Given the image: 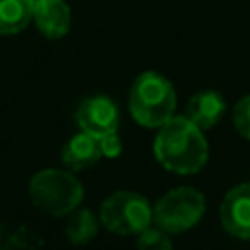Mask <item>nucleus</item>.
I'll return each mask as SVG.
<instances>
[{"label":"nucleus","mask_w":250,"mask_h":250,"mask_svg":"<svg viewBox=\"0 0 250 250\" xmlns=\"http://www.w3.org/2000/svg\"><path fill=\"white\" fill-rule=\"evenodd\" d=\"M154 158L162 168L189 176L197 174L209 158V145L203 131L186 115H172L158 127L152 143Z\"/></svg>","instance_id":"obj_1"},{"label":"nucleus","mask_w":250,"mask_h":250,"mask_svg":"<svg viewBox=\"0 0 250 250\" xmlns=\"http://www.w3.org/2000/svg\"><path fill=\"white\" fill-rule=\"evenodd\" d=\"M174 109L176 90L164 74L145 70L133 80L129 92V111L139 125L158 129L174 115Z\"/></svg>","instance_id":"obj_2"},{"label":"nucleus","mask_w":250,"mask_h":250,"mask_svg":"<svg viewBox=\"0 0 250 250\" xmlns=\"http://www.w3.org/2000/svg\"><path fill=\"white\" fill-rule=\"evenodd\" d=\"M29 197L37 209L53 217H64L80 207L84 188L72 172L45 168L29 180Z\"/></svg>","instance_id":"obj_3"},{"label":"nucleus","mask_w":250,"mask_h":250,"mask_svg":"<svg viewBox=\"0 0 250 250\" xmlns=\"http://www.w3.org/2000/svg\"><path fill=\"white\" fill-rule=\"evenodd\" d=\"M205 215V195L191 188L180 186L166 191L152 205V221L170 234H180L193 229Z\"/></svg>","instance_id":"obj_4"},{"label":"nucleus","mask_w":250,"mask_h":250,"mask_svg":"<svg viewBox=\"0 0 250 250\" xmlns=\"http://www.w3.org/2000/svg\"><path fill=\"white\" fill-rule=\"evenodd\" d=\"M100 221L117 236L139 234L152 223V205L145 195L121 189L102 201Z\"/></svg>","instance_id":"obj_5"},{"label":"nucleus","mask_w":250,"mask_h":250,"mask_svg":"<svg viewBox=\"0 0 250 250\" xmlns=\"http://www.w3.org/2000/svg\"><path fill=\"white\" fill-rule=\"evenodd\" d=\"M74 119L80 131L96 139H102L109 133H117L119 129V109L115 102L107 96H90L82 100Z\"/></svg>","instance_id":"obj_6"},{"label":"nucleus","mask_w":250,"mask_h":250,"mask_svg":"<svg viewBox=\"0 0 250 250\" xmlns=\"http://www.w3.org/2000/svg\"><path fill=\"white\" fill-rule=\"evenodd\" d=\"M223 229L240 240H250V182L230 188L219 207Z\"/></svg>","instance_id":"obj_7"},{"label":"nucleus","mask_w":250,"mask_h":250,"mask_svg":"<svg viewBox=\"0 0 250 250\" xmlns=\"http://www.w3.org/2000/svg\"><path fill=\"white\" fill-rule=\"evenodd\" d=\"M70 8L64 0H33V21L47 39H61L70 29Z\"/></svg>","instance_id":"obj_8"},{"label":"nucleus","mask_w":250,"mask_h":250,"mask_svg":"<svg viewBox=\"0 0 250 250\" xmlns=\"http://www.w3.org/2000/svg\"><path fill=\"white\" fill-rule=\"evenodd\" d=\"M225 109H227V102L223 94L215 90H201L189 98L186 105V117L191 119L201 131H205L221 121Z\"/></svg>","instance_id":"obj_9"},{"label":"nucleus","mask_w":250,"mask_h":250,"mask_svg":"<svg viewBox=\"0 0 250 250\" xmlns=\"http://www.w3.org/2000/svg\"><path fill=\"white\" fill-rule=\"evenodd\" d=\"M61 158L64 162V166L72 172H80L86 168H92L94 164H98L104 156L100 150V143L96 137L80 131L76 135H72L61 152Z\"/></svg>","instance_id":"obj_10"},{"label":"nucleus","mask_w":250,"mask_h":250,"mask_svg":"<svg viewBox=\"0 0 250 250\" xmlns=\"http://www.w3.org/2000/svg\"><path fill=\"white\" fill-rule=\"evenodd\" d=\"M33 20V0H0V35H16Z\"/></svg>","instance_id":"obj_11"},{"label":"nucleus","mask_w":250,"mask_h":250,"mask_svg":"<svg viewBox=\"0 0 250 250\" xmlns=\"http://www.w3.org/2000/svg\"><path fill=\"white\" fill-rule=\"evenodd\" d=\"M64 230L72 244H86L98 234V219L90 209H74L68 215Z\"/></svg>","instance_id":"obj_12"},{"label":"nucleus","mask_w":250,"mask_h":250,"mask_svg":"<svg viewBox=\"0 0 250 250\" xmlns=\"http://www.w3.org/2000/svg\"><path fill=\"white\" fill-rule=\"evenodd\" d=\"M137 250H174L170 232L160 227H146L137 236Z\"/></svg>","instance_id":"obj_13"},{"label":"nucleus","mask_w":250,"mask_h":250,"mask_svg":"<svg viewBox=\"0 0 250 250\" xmlns=\"http://www.w3.org/2000/svg\"><path fill=\"white\" fill-rule=\"evenodd\" d=\"M232 123H234V129L246 139L250 141V94L240 98L236 104H234V109H232Z\"/></svg>","instance_id":"obj_14"},{"label":"nucleus","mask_w":250,"mask_h":250,"mask_svg":"<svg viewBox=\"0 0 250 250\" xmlns=\"http://www.w3.org/2000/svg\"><path fill=\"white\" fill-rule=\"evenodd\" d=\"M98 143H100L102 156H105V158H117L123 150V145H121V139L117 133H109V135L98 139Z\"/></svg>","instance_id":"obj_15"}]
</instances>
